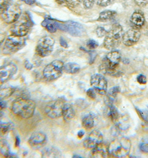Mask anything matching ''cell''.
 <instances>
[{"mask_svg":"<svg viewBox=\"0 0 148 158\" xmlns=\"http://www.w3.org/2000/svg\"><path fill=\"white\" fill-rule=\"evenodd\" d=\"M120 60V53L118 51H111L107 54L99 66V72L102 74L109 75L110 76H122V72L118 69Z\"/></svg>","mask_w":148,"mask_h":158,"instance_id":"obj_1","label":"cell"},{"mask_svg":"<svg viewBox=\"0 0 148 158\" xmlns=\"http://www.w3.org/2000/svg\"><path fill=\"white\" fill-rule=\"evenodd\" d=\"M36 104L29 98L20 97L15 100L12 104V112L22 119L27 120L32 117L35 113Z\"/></svg>","mask_w":148,"mask_h":158,"instance_id":"obj_2","label":"cell"},{"mask_svg":"<svg viewBox=\"0 0 148 158\" xmlns=\"http://www.w3.org/2000/svg\"><path fill=\"white\" fill-rule=\"evenodd\" d=\"M131 143L129 139L120 138L114 140L108 147L109 155L115 158H125L130 152Z\"/></svg>","mask_w":148,"mask_h":158,"instance_id":"obj_3","label":"cell"},{"mask_svg":"<svg viewBox=\"0 0 148 158\" xmlns=\"http://www.w3.org/2000/svg\"><path fill=\"white\" fill-rule=\"evenodd\" d=\"M123 29L119 23H114L105 37L104 47L107 50H113L122 41Z\"/></svg>","mask_w":148,"mask_h":158,"instance_id":"obj_4","label":"cell"},{"mask_svg":"<svg viewBox=\"0 0 148 158\" xmlns=\"http://www.w3.org/2000/svg\"><path fill=\"white\" fill-rule=\"evenodd\" d=\"M32 27V21L27 14L21 15L18 20L13 23L10 28L11 35L25 37Z\"/></svg>","mask_w":148,"mask_h":158,"instance_id":"obj_5","label":"cell"},{"mask_svg":"<svg viewBox=\"0 0 148 158\" xmlns=\"http://www.w3.org/2000/svg\"><path fill=\"white\" fill-rule=\"evenodd\" d=\"M64 64L60 60L51 62L44 68L43 77L47 81H54L61 77L64 71Z\"/></svg>","mask_w":148,"mask_h":158,"instance_id":"obj_6","label":"cell"},{"mask_svg":"<svg viewBox=\"0 0 148 158\" xmlns=\"http://www.w3.org/2000/svg\"><path fill=\"white\" fill-rule=\"evenodd\" d=\"M26 44L25 37L15 35L9 36L4 43L3 52L5 54H12L22 49Z\"/></svg>","mask_w":148,"mask_h":158,"instance_id":"obj_7","label":"cell"},{"mask_svg":"<svg viewBox=\"0 0 148 158\" xmlns=\"http://www.w3.org/2000/svg\"><path fill=\"white\" fill-rule=\"evenodd\" d=\"M66 103V101L65 99L62 98L52 101L49 103L45 108V114L48 117L52 119L61 117L64 105Z\"/></svg>","mask_w":148,"mask_h":158,"instance_id":"obj_8","label":"cell"},{"mask_svg":"<svg viewBox=\"0 0 148 158\" xmlns=\"http://www.w3.org/2000/svg\"><path fill=\"white\" fill-rule=\"evenodd\" d=\"M54 45L55 40L52 37L45 36L38 41L36 47V53L40 57H46L52 53Z\"/></svg>","mask_w":148,"mask_h":158,"instance_id":"obj_9","label":"cell"},{"mask_svg":"<svg viewBox=\"0 0 148 158\" xmlns=\"http://www.w3.org/2000/svg\"><path fill=\"white\" fill-rule=\"evenodd\" d=\"M20 6L16 3H10L7 9L3 12L1 19L5 23L8 24L14 23L21 15Z\"/></svg>","mask_w":148,"mask_h":158,"instance_id":"obj_10","label":"cell"},{"mask_svg":"<svg viewBox=\"0 0 148 158\" xmlns=\"http://www.w3.org/2000/svg\"><path fill=\"white\" fill-rule=\"evenodd\" d=\"M90 84L96 93L99 94L104 95L107 93V81L102 74L93 75L90 79Z\"/></svg>","mask_w":148,"mask_h":158,"instance_id":"obj_11","label":"cell"},{"mask_svg":"<svg viewBox=\"0 0 148 158\" xmlns=\"http://www.w3.org/2000/svg\"><path fill=\"white\" fill-rule=\"evenodd\" d=\"M28 143L32 149H40L46 144V135L42 132H35L30 137Z\"/></svg>","mask_w":148,"mask_h":158,"instance_id":"obj_12","label":"cell"},{"mask_svg":"<svg viewBox=\"0 0 148 158\" xmlns=\"http://www.w3.org/2000/svg\"><path fill=\"white\" fill-rule=\"evenodd\" d=\"M141 33L139 30L132 28L123 34L122 43L126 47H131L139 41Z\"/></svg>","mask_w":148,"mask_h":158,"instance_id":"obj_13","label":"cell"},{"mask_svg":"<svg viewBox=\"0 0 148 158\" xmlns=\"http://www.w3.org/2000/svg\"><path fill=\"white\" fill-rule=\"evenodd\" d=\"M103 141V136L99 130H94L90 133L83 143L84 147L88 149H93L102 143Z\"/></svg>","mask_w":148,"mask_h":158,"instance_id":"obj_14","label":"cell"},{"mask_svg":"<svg viewBox=\"0 0 148 158\" xmlns=\"http://www.w3.org/2000/svg\"><path fill=\"white\" fill-rule=\"evenodd\" d=\"M18 71L17 66L12 63L0 67V79L4 83L9 81Z\"/></svg>","mask_w":148,"mask_h":158,"instance_id":"obj_15","label":"cell"},{"mask_svg":"<svg viewBox=\"0 0 148 158\" xmlns=\"http://www.w3.org/2000/svg\"><path fill=\"white\" fill-rule=\"evenodd\" d=\"M130 23L133 28L139 30L145 23V16L142 11L137 10L134 12L130 18Z\"/></svg>","mask_w":148,"mask_h":158,"instance_id":"obj_16","label":"cell"},{"mask_svg":"<svg viewBox=\"0 0 148 158\" xmlns=\"http://www.w3.org/2000/svg\"><path fill=\"white\" fill-rule=\"evenodd\" d=\"M66 25V31L74 36H80L85 32L84 27L80 23L69 21L67 22Z\"/></svg>","mask_w":148,"mask_h":158,"instance_id":"obj_17","label":"cell"},{"mask_svg":"<svg viewBox=\"0 0 148 158\" xmlns=\"http://www.w3.org/2000/svg\"><path fill=\"white\" fill-rule=\"evenodd\" d=\"M109 155L108 147L102 142L95 148L92 149L91 156L92 158H107Z\"/></svg>","mask_w":148,"mask_h":158,"instance_id":"obj_18","label":"cell"},{"mask_svg":"<svg viewBox=\"0 0 148 158\" xmlns=\"http://www.w3.org/2000/svg\"><path fill=\"white\" fill-rule=\"evenodd\" d=\"M75 116V111L73 106L68 103H66L64 105L62 117L66 123H69L73 120Z\"/></svg>","mask_w":148,"mask_h":158,"instance_id":"obj_19","label":"cell"},{"mask_svg":"<svg viewBox=\"0 0 148 158\" xmlns=\"http://www.w3.org/2000/svg\"><path fill=\"white\" fill-rule=\"evenodd\" d=\"M0 154L7 158L12 155L9 143L5 139L0 140Z\"/></svg>","mask_w":148,"mask_h":158,"instance_id":"obj_20","label":"cell"},{"mask_svg":"<svg viewBox=\"0 0 148 158\" xmlns=\"http://www.w3.org/2000/svg\"><path fill=\"white\" fill-rule=\"evenodd\" d=\"M107 114L108 117L114 123H116L120 117V114L118 110L112 104L109 105L107 107Z\"/></svg>","mask_w":148,"mask_h":158,"instance_id":"obj_21","label":"cell"},{"mask_svg":"<svg viewBox=\"0 0 148 158\" xmlns=\"http://www.w3.org/2000/svg\"><path fill=\"white\" fill-rule=\"evenodd\" d=\"M116 14V12L114 11L105 10L102 12L100 14L99 18L97 19V21L100 22H106L107 21L110 20L114 18Z\"/></svg>","mask_w":148,"mask_h":158,"instance_id":"obj_22","label":"cell"},{"mask_svg":"<svg viewBox=\"0 0 148 158\" xmlns=\"http://www.w3.org/2000/svg\"><path fill=\"white\" fill-rule=\"evenodd\" d=\"M80 70V66L75 63H68L64 65V71L67 74L77 73Z\"/></svg>","mask_w":148,"mask_h":158,"instance_id":"obj_23","label":"cell"},{"mask_svg":"<svg viewBox=\"0 0 148 158\" xmlns=\"http://www.w3.org/2000/svg\"><path fill=\"white\" fill-rule=\"evenodd\" d=\"M2 117L3 114H0V132L5 135L11 131L14 127V125L10 122H3L2 120Z\"/></svg>","mask_w":148,"mask_h":158,"instance_id":"obj_24","label":"cell"},{"mask_svg":"<svg viewBox=\"0 0 148 158\" xmlns=\"http://www.w3.org/2000/svg\"><path fill=\"white\" fill-rule=\"evenodd\" d=\"M82 125L86 130L92 129L94 125V119L93 115L90 114L85 115L82 119Z\"/></svg>","mask_w":148,"mask_h":158,"instance_id":"obj_25","label":"cell"},{"mask_svg":"<svg viewBox=\"0 0 148 158\" xmlns=\"http://www.w3.org/2000/svg\"><path fill=\"white\" fill-rule=\"evenodd\" d=\"M42 25L45 27V29L51 33H54L57 31V27L56 25L55 21H54L50 19L46 18L45 20L42 22Z\"/></svg>","mask_w":148,"mask_h":158,"instance_id":"obj_26","label":"cell"},{"mask_svg":"<svg viewBox=\"0 0 148 158\" xmlns=\"http://www.w3.org/2000/svg\"><path fill=\"white\" fill-rule=\"evenodd\" d=\"M15 89L12 87H6L0 89V101L9 98L15 92Z\"/></svg>","mask_w":148,"mask_h":158,"instance_id":"obj_27","label":"cell"},{"mask_svg":"<svg viewBox=\"0 0 148 158\" xmlns=\"http://www.w3.org/2000/svg\"><path fill=\"white\" fill-rule=\"evenodd\" d=\"M120 88L118 86L114 87L113 88L110 89L107 93V98L110 101H113L115 99L118 94L120 93Z\"/></svg>","mask_w":148,"mask_h":158,"instance_id":"obj_28","label":"cell"},{"mask_svg":"<svg viewBox=\"0 0 148 158\" xmlns=\"http://www.w3.org/2000/svg\"><path fill=\"white\" fill-rule=\"evenodd\" d=\"M115 123L116 126H118L119 128L122 129V130H125L128 128V126H129V123L126 118L122 117L120 116Z\"/></svg>","mask_w":148,"mask_h":158,"instance_id":"obj_29","label":"cell"},{"mask_svg":"<svg viewBox=\"0 0 148 158\" xmlns=\"http://www.w3.org/2000/svg\"><path fill=\"white\" fill-rule=\"evenodd\" d=\"M114 0H96V4L100 7H106L113 3Z\"/></svg>","mask_w":148,"mask_h":158,"instance_id":"obj_30","label":"cell"},{"mask_svg":"<svg viewBox=\"0 0 148 158\" xmlns=\"http://www.w3.org/2000/svg\"><path fill=\"white\" fill-rule=\"evenodd\" d=\"M10 4V0H0V14L3 13Z\"/></svg>","mask_w":148,"mask_h":158,"instance_id":"obj_31","label":"cell"},{"mask_svg":"<svg viewBox=\"0 0 148 158\" xmlns=\"http://www.w3.org/2000/svg\"><path fill=\"white\" fill-rule=\"evenodd\" d=\"M139 149L141 152L144 153H148V141L143 140L140 143Z\"/></svg>","mask_w":148,"mask_h":158,"instance_id":"obj_32","label":"cell"},{"mask_svg":"<svg viewBox=\"0 0 148 158\" xmlns=\"http://www.w3.org/2000/svg\"><path fill=\"white\" fill-rule=\"evenodd\" d=\"M99 44L97 41L94 40H89V41H87L86 43V46H87V48L89 50H94L97 47H98Z\"/></svg>","mask_w":148,"mask_h":158,"instance_id":"obj_33","label":"cell"},{"mask_svg":"<svg viewBox=\"0 0 148 158\" xmlns=\"http://www.w3.org/2000/svg\"><path fill=\"white\" fill-rule=\"evenodd\" d=\"M107 32V31L102 27H98L96 30V35L99 38H102L105 36Z\"/></svg>","mask_w":148,"mask_h":158,"instance_id":"obj_34","label":"cell"},{"mask_svg":"<svg viewBox=\"0 0 148 158\" xmlns=\"http://www.w3.org/2000/svg\"><path fill=\"white\" fill-rule=\"evenodd\" d=\"M136 110H137L138 114H139L140 117L142 118V120H144L146 122L148 123V114L146 112L140 109L139 108H136Z\"/></svg>","mask_w":148,"mask_h":158,"instance_id":"obj_35","label":"cell"},{"mask_svg":"<svg viewBox=\"0 0 148 158\" xmlns=\"http://www.w3.org/2000/svg\"><path fill=\"white\" fill-rule=\"evenodd\" d=\"M82 1L85 9L87 10L91 9L95 3V0H83Z\"/></svg>","mask_w":148,"mask_h":158,"instance_id":"obj_36","label":"cell"},{"mask_svg":"<svg viewBox=\"0 0 148 158\" xmlns=\"http://www.w3.org/2000/svg\"><path fill=\"white\" fill-rule=\"evenodd\" d=\"M82 1L83 0H68L67 7L70 8H74L79 5Z\"/></svg>","mask_w":148,"mask_h":158,"instance_id":"obj_37","label":"cell"},{"mask_svg":"<svg viewBox=\"0 0 148 158\" xmlns=\"http://www.w3.org/2000/svg\"><path fill=\"white\" fill-rule=\"evenodd\" d=\"M137 82L139 83L140 85H144L147 83V79L146 77L143 74H140L137 78Z\"/></svg>","mask_w":148,"mask_h":158,"instance_id":"obj_38","label":"cell"},{"mask_svg":"<svg viewBox=\"0 0 148 158\" xmlns=\"http://www.w3.org/2000/svg\"><path fill=\"white\" fill-rule=\"evenodd\" d=\"M87 96L92 100H95L96 98V94L95 91L93 88H90L86 91Z\"/></svg>","mask_w":148,"mask_h":158,"instance_id":"obj_39","label":"cell"},{"mask_svg":"<svg viewBox=\"0 0 148 158\" xmlns=\"http://www.w3.org/2000/svg\"><path fill=\"white\" fill-rule=\"evenodd\" d=\"M134 1L140 7H144L148 4V0H134Z\"/></svg>","mask_w":148,"mask_h":158,"instance_id":"obj_40","label":"cell"},{"mask_svg":"<svg viewBox=\"0 0 148 158\" xmlns=\"http://www.w3.org/2000/svg\"><path fill=\"white\" fill-rule=\"evenodd\" d=\"M60 44L61 45V47H64L65 48H67L68 47V44L66 41L62 37L60 38Z\"/></svg>","mask_w":148,"mask_h":158,"instance_id":"obj_41","label":"cell"},{"mask_svg":"<svg viewBox=\"0 0 148 158\" xmlns=\"http://www.w3.org/2000/svg\"><path fill=\"white\" fill-rule=\"evenodd\" d=\"M56 1L57 3L61 5L67 6L68 5V0H56Z\"/></svg>","mask_w":148,"mask_h":158,"instance_id":"obj_42","label":"cell"},{"mask_svg":"<svg viewBox=\"0 0 148 158\" xmlns=\"http://www.w3.org/2000/svg\"><path fill=\"white\" fill-rule=\"evenodd\" d=\"M7 107V103L4 101H0V110H2L3 109L6 108Z\"/></svg>","mask_w":148,"mask_h":158,"instance_id":"obj_43","label":"cell"},{"mask_svg":"<svg viewBox=\"0 0 148 158\" xmlns=\"http://www.w3.org/2000/svg\"><path fill=\"white\" fill-rule=\"evenodd\" d=\"M25 67L26 69H27L31 70V69H32V68H33V65L29 62L26 61L25 64Z\"/></svg>","mask_w":148,"mask_h":158,"instance_id":"obj_44","label":"cell"},{"mask_svg":"<svg viewBox=\"0 0 148 158\" xmlns=\"http://www.w3.org/2000/svg\"><path fill=\"white\" fill-rule=\"evenodd\" d=\"M22 1H23L27 5H32L35 3L36 0H22Z\"/></svg>","mask_w":148,"mask_h":158,"instance_id":"obj_45","label":"cell"},{"mask_svg":"<svg viewBox=\"0 0 148 158\" xmlns=\"http://www.w3.org/2000/svg\"><path fill=\"white\" fill-rule=\"evenodd\" d=\"M21 140L18 136H16L15 138V147H18L20 144Z\"/></svg>","mask_w":148,"mask_h":158,"instance_id":"obj_46","label":"cell"},{"mask_svg":"<svg viewBox=\"0 0 148 158\" xmlns=\"http://www.w3.org/2000/svg\"><path fill=\"white\" fill-rule=\"evenodd\" d=\"M85 135V132L83 131V130H80V131H79L78 132V137L79 139H81V138H82Z\"/></svg>","mask_w":148,"mask_h":158,"instance_id":"obj_47","label":"cell"},{"mask_svg":"<svg viewBox=\"0 0 148 158\" xmlns=\"http://www.w3.org/2000/svg\"><path fill=\"white\" fill-rule=\"evenodd\" d=\"M5 39V35L3 34H0V45L3 43Z\"/></svg>","mask_w":148,"mask_h":158,"instance_id":"obj_48","label":"cell"},{"mask_svg":"<svg viewBox=\"0 0 148 158\" xmlns=\"http://www.w3.org/2000/svg\"><path fill=\"white\" fill-rule=\"evenodd\" d=\"M3 83H4L1 79H0V87H1L2 85H3Z\"/></svg>","mask_w":148,"mask_h":158,"instance_id":"obj_49","label":"cell"},{"mask_svg":"<svg viewBox=\"0 0 148 158\" xmlns=\"http://www.w3.org/2000/svg\"><path fill=\"white\" fill-rule=\"evenodd\" d=\"M124 1H125V0H124Z\"/></svg>","mask_w":148,"mask_h":158,"instance_id":"obj_50","label":"cell"}]
</instances>
